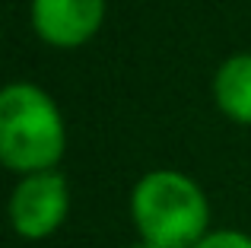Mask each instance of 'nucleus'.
Instances as JSON below:
<instances>
[{"label":"nucleus","mask_w":251,"mask_h":248,"mask_svg":"<svg viewBox=\"0 0 251 248\" xmlns=\"http://www.w3.org/2000/svg\"><path fill=\"white\" fill-rule=\"evenodd\" d=\"M130 220L156 248H194L210 232V200L188 172L153 169L130 191Z\"/></svg>","instance_id":"f257e3e1"},{"label":"nucleus","mask_w":251,"mask_h":248,"mask_svg":"<svg viewBox=\"0 0 251 248\" xmlns=\"http://www.w3.org/2000/svg\"><path fill=\"white\" fill-rule=\"evenodd\" d=\"M67 149V124L35 83H6L0 93V162L16 175L57 169Z\"/></svg>","instance_id":"f03ea898"},{"label":"nucleus","mask_w":251,"mask_h":248,"mask_svg":"<svg viewBox=\"0 0 251 248\" xmlns=\"http://www.w3.org/2000/svg\"><path fill=\"white\" fill-rule=\"evenodd\" d=\"M70 213V181L57 169L19 175L10 194V226L25 242L51 239Z\"/></svg>","instance_id":"7ed1b4c3"},{"label":"nucleus","mask_w":251,"mask_h":248,"mask_svg":"<svg viewBox=\"0 0 251 248\" xmlns=\"http://www.w3.org/2000/svg\"><path fill=\"white\" fill-rule=\"evenodd\" d=\"M105 0H32V29L48 48L74 51L102 32Z\"/></svg>","instance_id":"20e7f679"},{"label":"nucleus","mask_w":251,"mask_h":248,"mask_svg":"<svg viewBox=\"0 0 251 248\" xmlns=\"http://www.w3.org/2000/svg\"><path fill=\"white\" fill-rule=\"evenodd\" d=\"M213 102L229 121L251 127V51L229 54L213 74Z\"/></svg>","instance_id":"39448f33"},{"label":"nucleus","mask_w":251,"mask_h":248,"mask_svg":"<svg viewBox=\"0 0 251 248\" xmlns=\"http://www.w3.org/2000/svg\"><path fill=\"white\" fill-rule=\"evenodd\" d=\"M194 248H251V236L242 229H210Z\"/></svg>","instance_id":"423d86ee"},{"label":"nucleus","mask_w":251,"mask_h":248,"mask_svg":"<svg viewBox=\"0 0 251 248\" xmlns=\"http://www.w3.org/2000/svg\"><path fill=\"white\" fill-rule=\"evenodd\" d=\"M124 248H156V245H150V242H143V239H137V242H130V245H124Z\"/></svg>","instance_id":"0eeeda50"}]
</instances>
